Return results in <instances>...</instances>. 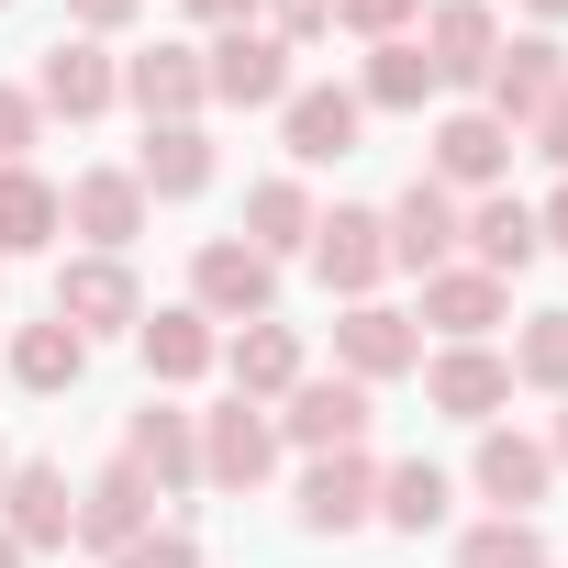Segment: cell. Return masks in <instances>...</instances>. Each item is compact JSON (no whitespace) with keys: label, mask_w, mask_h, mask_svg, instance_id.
I'll return each instance as SVG.
<instances>
[{"label":"cell","mask_w":568,"mask_h":568,"mask_svg":"<svg viewBox=\"0 0 568 568\" xmlns=\"http://www.w3.org/2000/svg\"><path fill=\"white\" fill-rule=\"evenodd\" d=\"M267 0H190V23H212V34H234V23H256Z\"/></svg>","instance_id":"cell-40"},{"label":"cell","mask_w":568,"mask_h":568,"mask_svg":"<svg viewBox=\"0 0 568 568\" xmlns=\"http://www.w3.org/2000/svg\"><path fill=\"white\" fill-rule=\"evenodd\" d=\"M134 346H145V379H168V390L201 379V368H223V335H212V313H190V302H179V313H145Z\"/></svg>","instance_id":"cell-26"},{"label":"cell","mask_w":568,"mask_h":568,"mask_svg":"<svg viewBox=\"0 0 568 568\" xmlns=\"http://www.w3.org/2000/svg\"><path fill=\"white\" fill-rule=\"evenodd\" d=\"M0 479H12V446H0Z\"/></svg>","instance_id":"cell-45"},{"label":"cell","mask_w":568,"mask_h":568,"mask_svg":"<svg viewBox=\"0 0 568 568\" xmlns=\"http://www.w3.org/2000/svg\"><path fill=\"white\" fill-rule=\"evenodd\" d=\"M468 479H479V501H501V513H535V501L557 490V457H546V435L479 424V457H468Z\"/></svg>","instance_id":"cell-13"},{"label":"cell","mask_w":568,"mask_h":568,"mask_svg":"<svg viewBox=\"0 0 568 568\" xmlns=\"http://www.w3.org/2000/svg\"><path fill=\"white\" fill-rule=\"evenodd\" d=\"M501 313H513V291H501L490 267H457V256H446V267H424V324H435L446 346H479Z\"/></svg>","instance_id":"cell-17"},{"label":"cell","mask_w":568,"mask_h":568,"mask_svg":"<svg viewBox=\"0 0 568 568\" xmlns=\"http://www.w3.org/2000/svg\"><path fill=\"white\" fill-rule=\"evenodd\" d=\"M379 234H390V267H413V278L446 267V256H457V190H446V179H413V190L379 212Z\"/></svg>","instance_id":"cell-15"},{"label":"cell","mask_w":568,"mask_h":568,"mask_svg":"<svg viewBox=\"0 0 568 568\" xmlns=\"http://www.w3.org/2000/svg\"><path fill=\"white\" fill-rule=\"evenodd\" d=\"M357 123H368V101H357V90H291V101H278V134H291V156H302V168L357 156Z\"/></svg>","instance_id":"cell-22"},{"label":"cell","mask_w":568,"mask_h":568,"mask_svg":"<svg viewBox=\"0 0 568 568\" xmlns=\"http://www.w3.org/2000/svg\"><path fill=\"white\" fill-rule=\"evenodd\" d=\"M123 101V57L101 34H57L45 68H34V112H68V123H101Z\"/></svg>","instance_id":"cell-3"},{"label":"cell","mask_w":568,"mask_h":568,"mask_svg":"<svg viewBox=\"0 0 568 568\" xmlns=\"http://www.w3.org/2000/svg\"><path fill=\"white\" fill-rule=\"evenodd\" d=\"M457 568H546L535 513H490V524H468V535H457Z\"/></svg>","instance_id":"cell-32"},{"label":"cell","mask_w":568,"mask_h":568,"mask_svg":"<svg viewBox=\"0 0 568 568\" xmlns=\"http://www.w3.org/2000/svg\"><path fill=\"white\" fill-rule=\"evenodd\" d=\"M357 101H368V112H424V101H435V68H424V45H413V34L368 45V79H357Z\"/></svg>","instance_id":"cell-29"},{"label":"cell","mask_w":568,"mask_h":568,"mask_svg":"<svg viewBox=\"0 0 568 568\" xmlns=\"http://www.w3.org/2000/svg\"><path fill=\"white\" fill-rule=\"evenodd\" d=\"M513 379H524V390H557V402H568V313H535V324L513 335Z\"/></svg>","instance_id":"cell-33"},{"label":"cell","mask_w":568,"mask_h":568,"mask_svg":"<svg viewBox=\"0 0 568 568\" xmlns=\"http://www.w3.org/2000/svg\"><path fill=\"white\" fill-rule=\"evenodd\" d=\"M335 357H346V379H357V390H379V379L424 368V335H413V313H390V302H346Z\"/></svg>","instance_id":"cell-12"},{"label":"cell","mask_w":568,"mask_h":568,"mask_svg":"<svg viewBox=\"0 0 568 568\" xmlns=\"http://www.w3.org/2000/svg\"><path fill=\"white\" fill-rule=\"evenodd\" d=\"M313 223H324V212H313L302 179H256V190H245V245H256V256H302Z\"/></svg>","instance_id":"cell-28"},{"label":"cell","mask_w":568,"mask_h":568,"mask_svg":"<svg viewBox=\"0 0 568 568\" xmlns=\"http://www.w3.org/2000/svg\"><path fill=\"white\" fill-rule=\"evenodd\" d=\"M457 245H468V267H490L501 291L546 256V234H535V201H513V190H479L468 212H457Z\"/></svg>","instance_id":"cell-7"},{"label":"cell","mask_w":568,"mask_h":568,"mask_svg":"<svg viewBox=\"0 0 568 568\" xmlns=\"http://www.w3.org/2000/svg\"><path fill=\"white\" fill-rule=\"evenodd\" d=\"M278 468V424H267V402H223V413H201V479L212 490H256Z\"/></svg>","instance_id":"cell-5"},{"label":"cell","mask_w":568,"mask_h":568,"mask_svg":"<svg viewBox=\"0 0 568 568\" xmlns=\"http://www.w3.org/2000/svg\"><path fill=\"white\" fill-rule=\"evenodd\" d=\"M313 267H324V291L368 302V291H379V267H390V234H379V212H324V223H313Z\"/></svg>","instance_id":"cell-21"},{"label":"cell","mask_w":568,"mask_h":568,"mask_svg":"<svg viewBox=\"0 0 568 568\" xmlns=\"http://www.w3.org/2000/svg\"><path fill=\"white\" fill-rule=\"evenodd\" d=\"M34 134H45L34 90H12V79H0V168H23V156H34Z\"/></svg>","instance_id":"cell-36"},{"label":"cell","mask_w":568,"mask_h":568,"mask_svg":"<svg viewBox=\"0 0 568 568\" xmlns=\"http://www.w3.org/2000/svg\"><path fill=\"white\" fill-rule=\"evenodd\" d=\"M123 101H134L145 123H201V101H212L201 45H145V57H123Z\"/></svg>","instance_id":"cell-14"},{"label":"cell","mask_w":568,"mask_h":568,"mask_svg":"<svg viewBox=\"0 0 568 568\" xmlns=\"http://www.w3.org/2000/svg\"><path fill=\"white\" fill-rule=\"evenodd\" d=\"M123 457L156 479V501H168V490H190V479H201V413L145 402V413H134V435H123Z\"/></svg>","instance_id":"cell-23"},{"label":"cell","mask_w":568,"mask_h":568,"mask_svg":"<svg viewBox=\"0 0 568 568\" xmlns=\"http://www.w3.org/2000/svg\"><path fill=\"white\" fill-rule=\"evenodd\" d=\"M68 234V190L34 179V168H0V256H34Z\"/></svg>","instance_id":"cell-27"},{"label":"cell","mask_w":568,"mask_h":568,"mask_svg":"<svg viewBox=\"0 0 568 568\" xmlns=\"http://www.w3.org/2000/svg\"><path fill=\"white\" fill-rule=\"evenodd\" d=\"M201 79H212V101H234V112H278V101H291V45H278L267 23H234V34L201 45Z\"/></svg>","instance_id":"cell-2"},{"label":"cell","mask_w":568,"mask_h":568,"mask_svg":"<svg viewBox=\"0 0 568 568\" xmlns=\"http://www.w3.org/2000/svg\"><path fill=\"white\" fill-rule=\"evenodd\" d=\"M57 324H68V335H134V324H145L134 267H123V256H68V267H57Z\"/></svg>","instance_id":"cell-4"},{"label":"cell","mask_w":568,"mask_h":568,"mask_svg":"<svg viewBox=\"0 0 568 568\" xmlns=\"http://www.w3.org/2000/svg\"><path fill=\"white\" fill-rule=\"evenodd\" d=\"M524 134H535V145H546V156H557V179H568V90H557V101H546V112H535V123H524Z\"/></svg>","instance_id":"cell-39"},{"label":"cell","mask_w":568,"mask_h":568,"mask_svg":"<svg viewBox=\"0 0 568 568\" xmlns=\"http://www.w3.org/2000/svg\"><path fill=\"white\" fill-rule=\"evenodd\" d=\"M134 12H145V0H68V23H79V34H123Z\"/></svg>","instance_id":"cell-38"},{"label":"cell","mask_w":568,"mask_h":568,"mask_svg":"<svg viewBox=\"0 0 568 568\" xmlns=\"http://www.w3.org/2000/svg\"><path fill=\"white\" fill-rule=\"evenodd\" d=\"M79 368H90V335H68L57 313L12 335V379H23V390H79Z\"/></svg>","instance_id":"cell-30"},{"label":"cell","mask_w":568,"mask_h":568,"mask_svg":"<svg viewBox=\"0 0 568 568\" xmlns=\"http://www.w3.org/2000/svg\"><path fill=\"white\" fill-rule=\"evenodd\" d=\"M0 524H12L23 557H34V546H68V535H79V490H68V468L12 457V479H0Z\"/></svg>","instance_id":"cell-9"},{"label":"cell","mask_w":568,"mask_h":568,"mask_svg":"<svg viewBox=\"0 0 568 568\" xmlns=\"http://www.w3.org/2000/svg\"><path fill=\"white\" fill-rule=\"evenodd\" d=\"M0 568H23V546H12V524H0Z\"/></svg>","instance_id":"cell-44"},{"label":"cell","mask_w":568,"mask_h":568,"mask_svg":"<svg viewBox=\"0 0 568 568\" xmlns=\"http://www.w3.org/2000/svg\"><path fill=\"white\" fill-rule=\"evenodd\" d=\"M134 190H145V201H201V190H212V134H201V123H145Z\"/></svg>","instance_id":"cell-25"},{"label":"cell","mask_w":568,"mask_h":568,"mask_svg":"<svg viewBox=\"0 0 568 568\" xmlns=\"http://www.w3.org/2000/svg\"><path fill=\"white\" fill-rule=\"evenodd\" d=\"M413 45H424L435 90H479V79H490V57H501V23H490V0H435Z\"/></svg>","instance_id":"cell-6"},{"label":"cell","mask_w":568,"mask_h":568,"mask_svg":"<svg viewBox=\"0 0 568 568\" xmlns=\"http://www.w3.org/2000/svg\"><path fill=\"white\" fill-rule=\"evenodd\" d=\"M68 234H90V256H123V245L145 234V190H134V168H90V179H68Z\"/></svg>","instance_id":"cell-19"},{"label":"cell","mask_w":568,"mask_h":568,"mask_svg":"<svg viewBox=\"0 0 568 568\" xmlns=\"http://www.w3.org/2000/svg\"><path fill=\"white\" fill-rule=\"evenodd\" d=\"M535 234H546V245H568V179L546 190V212H535Z\"/></svg>","instance_id":"cell-41"},{"label":"cell","mask_w":568,"mask_h":568,"mask_svg":"<svg viewBox=\"0 0 568 568\" xmlns=\"http://www.w3.org/2000/svg\"><path fill=\"white\" fill-rule=\"evenodd\" d=\"M335 23H346V34H368V45H390V34H413V23H424V0H335Z\"/></svg>","instance_id":"cell-35"},{"label":"cell","mask_w":568,"mask_h":568,"mask_svg":"<svg viewBox=\"0 0 568 568\" xmlns=\"http://www.w3.org/2000/svg\"><path fill=\"white\" fill-rule=\"evenodd\" d=\"M479 90H490L479 112H501V123L524 134V123H535V112L568 90V57H557V34H513V45L490 57V79H479Z\"/></svg>","instance_id":"cell-11"},{"label":"cell","mask_w":568,"mask_h":568,"mask_svg":"<svg viewBox=\"0 0 568 568\" xmlns=\"http://www.w3.org/2000/svg\"><path fill=\"white\" fill-rule=\"evenodd\" d=\"M513 145H524V134H513L501 112H446V123H435V179H446V190H501Z\"/></svg>","instance_id":"cell-18"},{"label":"cell","mask_w":568,"mask_h":568,"mask_svg":"<svg viewBox=\"0 0 568 568\" xmlns=\"http://www.w3.org/2000/svg\"><path fill=\"white\" fill-rule=\"evenodd\" d=\"M424 402H435L446 424H490V413L513 402V357H501V346H435V357H424Z\"/></svg>","instance_id":"cell-8"},{"label":"cell","mask_w":568,"mask_h":568,"mask_svg":"<svg viewBox=\"0 0 568 568\" xmlns=\"http://www.w3.org/2000/svg\"><path fill=\"white\" fill-rule=\"evenodd\" d=\"M101 568H201V546H190L179 524H145V535H134V546H112Z\"/></svg>","instance_id":"cell-34"},{"label":"cell","mask_w":568,"mask_h":568,"mask_svg":"<svg viewBox=\"0 0 568 568\" xmlns=\"http://www.w3.org/2000/svg\"><path fill=\"white\" fill-rule=\"evenodd\" d=\"M546 457H557V468H568V402H557V435H546Z\"/></svg>","instance_id":"cell-42"},{"label":"cell","mask_w":568,"mask_h":568,"mask_svg":"<svg viewBox=\"0 0 568 568\" xmlns=\"http://www.w3.org/2000/svg\"><path fill=\"white\" fill-rule=\"evenodd\" d=\"M0 12H12V0H0Z\"/></svg>","instance_id":"cell-46"},{"label":"cell","mask_w":568,"mask_h":568,"mask_svg":"<svg viewBox=\"0 0 568 568\" xmlns=\"http://www.w3.org/2000/svg\"><path fill=\"white\" fill-rule=\"evenodd\" d=\"M524 12H535V23H568V0H524Z\"/></svg>","instance_id":"cell-43"},{"label":"cell","mask_w":568,"mask_h":568,"mask_svg":"<svg viewBox=\"0 0 568 568\" xmlns=\"http://www.w3.org/2000/svg\"><path fill=\"white\" fill-rule=\"evenodd\" d=\"M446 501H457V479H446V468H424V457L379 468V524H402V535H435V524H446Z\"/></svg>","instance_id":"cell-31"},{"label":"cell","mask_w":568,"mask_h":568,"mask_svg":"<svg viewBox=\"0 0 568 568\" xmlns=\"http://www.w3.org/2000/svg\"><path fill=\"white\" fill-rule=\"evenodd\" d=\"M145 524H156V479H145L134 457H112V468L79 490V546H101V557H112V546H134Z\"/></svg>","instance_id":"cell-20"},{"label":"cell","mask_w":568,"mask_h":568,"mask_svg":"<svg viewBox=\"0 0 568 568\" xmlns=\"http://www.w3.org/2000/svg\"><path fill=\"white\" fill-rule=\"evenodd\" d=\"M368 413H379V402H368L357 379H302V390H291V413H267V424H278V446L335 457V446H368Z\"/></svg>","instance_id":"cell-10"},{"label":"cell","mask_w":568,"mask_h":568,"mask_svg":"<svg viewBox=\"0 0 568 568\" xmlns=\"http://www.w3.org/2000/svg\"><path fill=\"white\" fill-rule=\"evenodd\" d=\"M190 313H212V324H267V313H278V256H256L245 234H212V245L190 256Z\"/></svg>","instance_id":"cell-1"},{"label":"cell","mask_w":568,"mask_h":568,"mask_svg":"<svg viewBox=\"0 0 568 568\" xmlns=\"http://www.w3.org/2000/svg\"><path fill=\"white\" fill-rule=\"evenodd\" d=\"M278 45H313V34H335V0H267V12H256Z\"/></svg>","instance_id":"cell-37"},{"label":"cell","mask_w":568,"mask_h":568,"mask_svg":"<svg viewBox=\"0 0 568 568\" xmlns=\"http://www.w3.org/2000/svg\"><path fill=\"white\" fill-rule=\"evenodd\" d=\"M223 368H234L245 402H291V390H302V335L278 324V313H267V324H234V335H223Z\"/></svg>","instance_id":"cell-24"},{"label":"cell","mask_w":568,"mask_h":568,"mask_svg":"<svg viewBox=\"0 0 568 568\" xmlns=\"http://www.w3.org/2000/svg\"><path fill=\"white\" fill-rule=\"evenodd\" d=\"M368 513H379V468H368V446H335V457L302 468V524H313V535H357Z\"/></svg>","instance_id":"cell-16"}]
</instances>
